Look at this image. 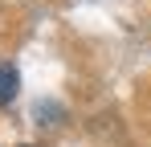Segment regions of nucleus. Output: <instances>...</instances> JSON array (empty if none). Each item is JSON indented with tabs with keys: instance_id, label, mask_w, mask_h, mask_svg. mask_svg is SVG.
<instances>
[{
	"instance_id": "obj_1",
	"label": "nucleus",
	"mask_w": 151,
	"mask_h": 147,
	"mask_svg": "<svg viewBox=\"0 0 151 147\" xmlns=\"http://www.w3.org/2000/svg\"><path fill=\"white\" fill-rule=\"evenodd\" d=\"M17 90H21V74L12 66H0V106H8L17 98Z\"/></svg>"
}]
</instances>
